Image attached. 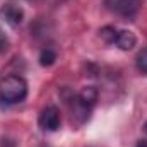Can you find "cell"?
Segmentation results:
<instances>
[{
  "label": "cell",
  "mask_w": 147,
  "mask_h": 147,
  "mask_svg": "<svg viewBox=\"0 0 147 147\" xmlns=\"http://www.w3.org/2000/svg\"><path fill=\"white\" fill-rule=\"evenodd\" d=\"M28 96V82L21 75H7L0 80V99L7 105H17Z\"/></svg>",
  "instance_id": "cell-1"
},
{
  "label": "cell",
  "mask_w": 147,
  "mask_h": 147,
  "mask_svg": "<svg viewBox=\"0 0 147 147\" xmlns=\"http://www.w3.org/2000/svg\"><path fill=\"white\" fill-rule=\"evenodd\" d=\"M38 125L45 130V132H57L62 125V116L60 110L57 106H46L43 108L39 116H38Z\"/></svg>",
  "instance_id": "cell-2"
},
{
  "label": "cell",
  "mask_w": 147,
  "mask_h": 147,
  "mask_svg": "<svg viewBox=\"0 0 147 147\" xmlns=\"http://www.w3.org/2000/svg\"><path fill=\"white\" fill-rule=\"evenodd\" d=\"M67 103H69V108H70V113H72V120L77 125H82V123H86L89 120L92 108H89L87 105H84L77 94H70V98L67 99Z\"/></svg>",
  "instance_id": "cell-3"
},
{
  "label": "cell",
  "mask_w": 147,
  "mask_h": 147,
  "mask_svg": "<svg viewBox=\"0 0 147 147\" xmlns=\"http://www.w3.org/2000/svg\"><path fill=\"white\" fill-rule=\"evenodd\" d=\"M0 19L9 26L17 28L24 21V10L16 3H3L0 7Z\"/></svg>",
  "instance_id": "cell-4"
},
{
  "label": "cell",
  "mask_w": 147,
  "mask_h": 147,
  "mask_svg": "<svg viewBox=\"0 0 147 147\" xmlns=\"http://www.w3.org/2000/svg\"><path fill=\"white\" fill-rule=\"evenodd\" d=\"M142 5V0H115L113 10L121 17H134Z\"/></svg>",
  "instance_id": "cell-5"
},
{
  "label": "cell",
  "mask_w": 147,
  "mask_h": 147,
  "mask_svg": "<svg viewBox=\"0 0 147 147\" xmlns=\"http://www.w3.org/2000/svg\"><path fill=\"white\" fill-rule=\"evenodd\" d=\"M115 45L123 50V51H128V50H134L135 45H137V36L128 31V29H118V34H116V39H115Z\"/></svg>",
  "instance_id": "cell-6"
},
{
  "label": "cell",
  "mask_w": 147,
  "mask_h": 147,
  "mask_svg": "<svg viewBox=\"0 0 147 147\" xmlns=\"http://www.w3.org/2000/svg\"><path fill=\"white\" fill-rule=\"evenodd\" d=\"M77 96L80 98V101H82L84 105H87L89 108H94V105H96L98 99H99V91H98L94 86H86Z\"/></svg>",
  "instance_id": "cell-7"
},
{
  "label": "cell",
  "mask_w": 147,
  "mask_h": 147,
  "mask_svg": "<svg viewBox=\"0 0 147 147\" xmlns=\"http://www.w3.org/2000/svg\"><path fill=\"white\" fill-rule=\"evenodd\" d=\"M57 62V53L51 48H46L39 53V65L41 67H51Z\"/></svg>",
  "instance_id": "cell-8"
},
{
  "label": "cell",
  "mask_w": 147,
  "mask_h": 147,
  "mask_svg": "<svg viewBox=\"0 0 147 147\" xmlns=\"http://www.w3.org/2000/svg\"><path fill=\"white\" fill-rule=\"evenodd\" d=\"M116 34H118V29H116L115 26H105V28L99 29V38H101L105 43H110V45H115Z\"/></svg>",
  "instance_id": "cell-9"
},
{
  "label": "cell",
  "mask_w": 147,
  "mask_h": 147,
  "mask_svg": "<svg viewBox=\"0 0 147 147\" xmlns=\"http://www.w3.org/2000/svg\"><path fill=\"white\" fill-rule=\"evenodd\" d=\"M137 69L144 75H147V46L144 50H140L137 55Z\"/></svg>",
  "instance_id": "cell-10"
},
{
  "label": "cell",
  "mask_w": 147,
  "mask_h": 147,
  "mask_svg": "<svg viewBox=\"0 0 147 147\" xmlns=\"http://www.w3.org/2000/svg\"><path fill=\"white\" fill-rule=\"evenodd\" d=\"M7 48H9V39H7V36L3 34V31L0 29V53H3Z\"/></svg>",
  "instance_id": "cell-11"
},
{
  "label": "cell",
  "mask_w": 147,
  "mask_h": 147,
  "mask_svg": "<svg viewBox=\"0 0 147 147\" xmlns=\"http://www.w3.org/2000/svg\"><path fill=\"white\" fill-rule=\"evenodd\" d=\"M137 147H147V140H139Z\"/></svg>",
  "instance_id": "cell-12"
},
{
  "label": "cell",
  "mask_w": 147,
  "mask_h": 147,
  "mask_svg": "<svg viewBox=\"0 0 147 147\" xmlns=\"http://www.w3.org/2000/svg\"><path fill=\"white\" fill-rule=\"evenodd\" d=\"M144 132L147 134V121H146V125H144Z\"/></svg>",
  "instance_id": "cell-13"
}]
</instances>
